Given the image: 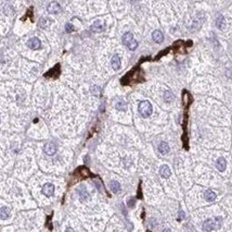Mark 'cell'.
<instances>
[{
  "label": "cell",
  "instance_id": "3957f363",
  "mask_svg": "<svg viewBox=\"0 0 232 232\" xmlns=\"http://www.w3.org/2000/svg\"><path fill=\"white\" fill-rule=\"evenodd\" d=\"M27 46L33 50L39 49L41 47V41H39L37 37H33V38H30V41H27Z\"/></svg>",
  "mask_w": 232,
  "mask_h": 232
},
{
  "label": "cell",
  "instance_id": "484cf974",
  "mask_svg": "<svg viewBox=\"0 0 232 232\" xmlns=\"http://www.w3.org/2000/svg\"><path fill=\"white\" fill-rule=\"evenodd\" d=\"M163 232H171V231H170V229H165Z\"/></svg>",
  "mask_w": 232,
  "mask_h": 232
},
{
  "label": "cell",
  "instance_id": "cb8c5ba5",
  "mask_svg": "<svg viewBox=\"0 0 232 232\" xmlns=\"http://www.w3.org/2000/svg\"><path fill=\"white\" fill-rule=\"evenodd\" d=\"M179 220H182V219H184V213H183V210H180L179 211Z\"/></svg>",
  "mask_w": 232,
  "mask_h": 232
},
{
  "label": "cell",
  "instance_id": "5bb4252c",
  "mask_svg": "<svg viewBox=\"0 0 232 232\" xmlns=\"http://www.w3.org/2000/svg\"><path fill=\"white\" fill-rule=\"evenodd\" d=\"M78 194H79V197H80V201L81 202H86L89 199V194L88 192L86 191V188H80L78 190Z\"/></svg>",
  "mask_w": 232,
  "mask_h": 232
},
{
  "label": "cell",
  "instance_id": "52a82bcc",
  "mask_svg": "<svg viewBox=\"0 0 232 232\" xmlns=\"http://www.w3.org/2000/svg\"><path fill=\"white\" fill-rule=\"evenodd\" d=\"M152 37H153V41H155V43H157V44H161V43H163V41H164V35H163L162 32L158 30L154 31L153 33H152Z\"/></svg>",
  "mask_w": 232,
  "mask_h": 232
},
{
  "label": "cell",
  "instance_id": "d4e9b609",
  "mask_svg": "<svg viewBox=\"0 0 232 232\" xmlns=\"http://www.w3.org/2000/svg\"><path fill=\"white\" fill-rule=\"evenodd\" d=\"M65 232H75V231H74V230L72 229V228H67V229L65 230Z\"/></svg>",
  "mask_w": 232,
  "mask_h": 232
},
{
  "label": "cell",
  "instance_id": "9a60e30c",
  "mask_svg": "<svg viewBox=\"0 0 232 232\" xmlns=\"http://www.w3.org/2000/svg\"><path fill=\"white\" fill-rule=\"evenodd\" d=\"M158 152L162 154V155H166V154H168V152H169V145H168L167 143H165V142L159 143Z\"/></svg>",
  "mask_w": 232,
  "mask_h": 232
},
{
  "label": "cell",
  "instance_id": "6da1fadb",
  "mask_svg": "<svg viewBox=\"0 0 232 232\" xmlns=\"http://www.w3.org/2000/svg\"><path fill=\"white\" fill-rule=\"evenodd\" d=\"M222 224V218L221 217H215L214 219H207L204 221L203 224V230L206 232H211L213 230L220 229Z\"/></svg>",
  "mask_w": 232,
  "mask_h": 232
},
{
  "label": "cell",
  "instance_id": "ac0fdd59",
  "mask_svg": "<svg viewBox=\"0 0 232 232\" xmlns=\"http://www.w3.org/2000/svg\"><path fill=\"white\" fill-rule=\"evenodd\" d=\"M110 188H111V191L113 193H118L121 191V184H119L117 181H112L110 183Z\"/></svg>",
  "mask_w": 232,
  "mask_h": 232
},
{
  "label": "cell",
  "instance_id": "2e32d148",
  "mask_svg": "<svg viewBox=\"0 0 232 232\" xmlns=\"http://www.w3.org/2000/svg\"><path fill=\"white\" fill-rule=\"evenodd\" d=\"M204 197H205V199L207 202H213V201L216 199V194H215L214 191H212V190H207V191H205V193H204Z\"/></svg>",
  "mask_w": 232,
  "mask_h": 232
},
{
  "label": "cell",
  "instance_id": "d6986e66",
  "mask_svg": "<svg viewBox=\"0 0 232 232\" xmlns=\"http://www.w3.org/2000/svg\"><path fill=\"white\" fill-rule=\"evenodd\" d=\"M115 108L117 110H123V111H125V110L127 109V105L123 99H118V101L115 104Z\"/></svg>",
  "mask_w": 232,
  "mask_h": 232
},
{
  "label": "cell",
  "instance_id": "7a4b0ae2",
  "mask_svg": "<svg viewBox=\"0 0 232 232\" xmlns=\"http://www.w3.org/2000/svg\"><path fill=\"white\" fill-rule=\"evenodd\" d=\"M139 113L141 115V117L143 118H149L152 115L153 112V108H152V105L150 104V101L148 100H143L139 104Z\"/></svg>",
  "mask_w": 232,
  "mask_h": 232
},
{
  "label": "cell",
  "instance_id": "ffe728a7",
  "mask_svg": "<svg viewBox=\"0 0 232 232\" xmlns=\"http://www.w3.org/2000/svg\"><path fill=\"white\" fill-rule=\"evenodd\" d=\"M164 99H165V101H167V103L173 101L174 99H175V96H174L173 92H170V90L165 92V93H164Z\"/></svg>",
  "mask_w": 232,
  "mask_h": 232
},
{
  "label": "cell",
  "instance_id": "30bf717a",
  "mask_svg": "<svg viewBox=\"0 0 232 232\" xmlns=\"http://www.w3.org/2000/svg\"><path fill=\"white\" fill-rule=\"evenodd\" d=\"M10 215H11V210L9 207L7 206H3V207L0 208V218L5 220V219H9L10 218Z\"/></svg>",
  "mask_w": 232,
  "mask_h": 232
},
{
  "label": "cell",
  "instance_id": "7402d4cb",
  "mask_svg": "<svg viewBox=\"0 0 232 232\" xmlns=\"http://www.w3.org/2000/svg\"><path fill=\"white\" fill-rule=\"evenodd\" d=\"M65 30H66V32H67V33H71V32H73V31H74L73 25L70 24V23H68V24H66V28H65Z\"/></svg>",
  "mask_w": 232,
  "mask_h": 232
},
{
  "label": "cell",
  "instance_id": "44dd1931",
  "mask_svg": "<svg viewBox=\"0 0 232 232\" xmlns=\"http://www.w3.org/2000/svg\"><path fill=\"white\" fill-rule=\"evenodd\" d=\"M127 47H128V48H129L130 50H135L136 48H137V47H138V41L133 39V41H132L131 43H130V44L128 45V46H127Z\"/></svg>",
  "mask_w": 232,
  "mask_h": 232
},
{
  "label": "cell",
  "instance_id": "603a6c76",
  "mask_svg": "<svg viewBox=\"0 0 232 232\" xmlns=\"http://www.w3.org/2000/svg\"><path fill=\"white\" fill-rule=\"evenodd\" d=\"M133 205H135V198H131L128 201V206L129 207H133Z\"/></svg>",
  "mask_w": 232,
  "mask_h": 232
},
{
  "label": "cell",
  "instance_id": "8992f818",
  "mask_svg": "<svg viewBox=\"0 0 232 232\" xmlns=\"http://www.w3.org/2000/svg\"><path fill=\"white\" fill-rule=\"evenodd\" d=\"M43 150H45V153L49 156L54 155L55 152H57V146H55L53 143H47V144L45 145V147H43Z\"/></svg>",
  "mask_w": 232,
  "mask_h": 232
},
{
  "label": "cell",
  "instance_id": "5b68a950",
  "mask_svg": "<svg viewBox=\"0 0 232 232\" xmlns=\"http://www.w3.org/2000/svg\"><path fill=\"white\" fill-rule=\"evenodd\" d=\"M61 11V6L59 3L55 2V1H52V2L49 3L48 6V12L51 14H57Z\"/></svg>",
  "mask_w": 232,
  "mask_h": 232
},
{
  "label": "cell",
  "instance_id": "ba28073f",
  "mask_svg": "<svg viewBox=\"0 0 232 232\" xmlns=\"http://www.w3.org/2000/svg\"><path fill=\"white\" fill-rule=\"evenodd\" d=\"M159 175H162L163 178H165V179L169 178L170 175H171V171H170L169 167H168L167 165H163V166L159 168Z\"/></svg>",
  "mask_w": 232,
  "mask_h": 232
},
{
  "label": "cell",
  "instance_id": "9c48e42d",
  "mask_svg": "<svg viewBox=\"0 0 232 232\" xmlns=\"http://www.w3.org/2000/svg\"><path fill=\"white\" fill-rule=\"evenodd\" d=\"M91 31L93 32H97V33H100V32H103L104 31V24H103L101 21H96L93 24L91 25Z\"/></svg>",
  "mask_w": 232,
  "mask_h": 232
},
{
  "label": "cell",
  "instance_id": "7c38bea8",
  "mask_svg": "<svg viewBox=\"0 0 232 232\" xmlns=\"http://www.w3.org/2000/svg\"><path fill=\"white\" fill-rule=\"evenodd\" d=\"M111 64L114 70H119V68H121V58H119L118 55H114L112 57Z\"/></svg>",
  "mask_w": 232,
  "mask_h": 232
},
{
  "label": "cell",
  "instance_id": "4fadbf2b",
  "mask_svg": "<svg viewBox=\"0 0 232 232\" xmlns=\"http://www.w3.org/2000/svg\"><path fill=\"white\" fill-rule=\"evenodd\" d=\"M121 41H123V43H124L126 46H128V45H129L130 43L133 41V35H132L130 32H127V33H125L124 35H123Z\"/></svg>",
  "mask_w": 232,
  "mask_h": 232
},
{
  "label": "cell",
  "instance_id": "8fae6325",
  "mask_svg": "<svg viewBox=\"0 0 232 232\" xmlns=\"http://www.w3.org/2000/svg\"><path fill=\"white\" fill-rule=\"evenodd\" d=\"M216 167L219 171H224V170H226V167H227V161H226V159H224V157H219L216 161Z\"/></svg>",
  "mask_w": 232,
  "mask_h": 232
},
{
  "label": "cell",
  "instance_id": "277c9868",
  "mask_svg": "<svg viewBox=\"0 0 232 232\" xmlns=\"http://www.w3.org/2000/svg\"><path fill=\"white\" fill-rule=\"evenodd\" d=\"M42 193L48 197L52 196L54 193V185L51 184V183H46V184L42 186Z\"/></svg>",
  "mask_w": 232,
  "mask_h": 232
},
{
  "label": "cell",
  "instance_id": "e0dca14e",
  "mask_svg": "<svg viewBox=\"0 0 232 232\" xmlns=\"http://www.w3.org/2000/svg\"><path fill=\"white\" fill-rule=\"evenodd\" d=\"M216 26L219 28V30H224V26H226V20L222 15H219L216 20Z\"/></svg>",
  "mask_w": 232,
  "mask_h": 232
}]
</instances>
